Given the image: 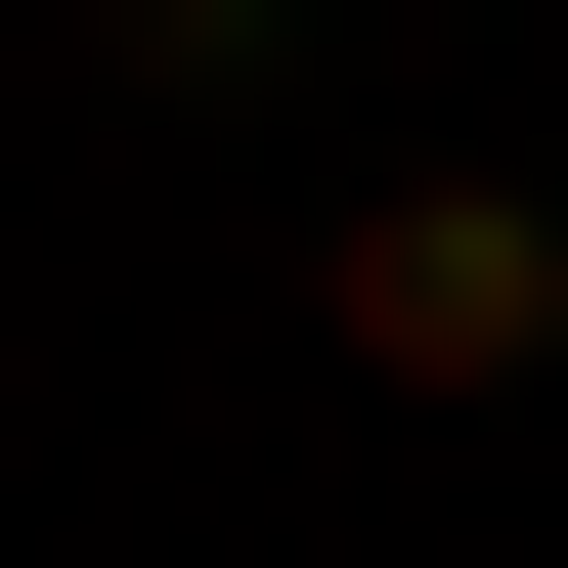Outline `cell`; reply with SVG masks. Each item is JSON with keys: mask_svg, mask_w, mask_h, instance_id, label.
<instances>
[{"mask_svg": "<svg viewBox=\"0 0 568 568\" xmlns=\"http://www.w3.org/2000/svg\"><path fill=\"white\" fill-rule=\"evenodd\" d=\"M306 306H351V394H525V351H568V219H525V175H394Z\"/></svg>", "mask_w": 568, "mask_h": 568, "instance_id": "6da1fadb", "label": "cell"}]
</instances>
